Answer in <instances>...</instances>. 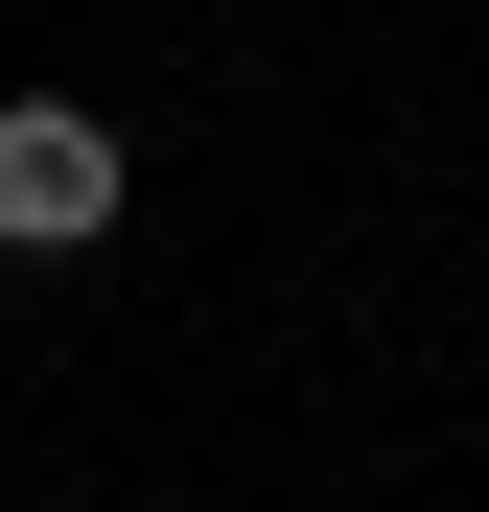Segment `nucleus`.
I'll use <instances>...</instances> for the list:
<instances>
[{
    "label": "nucleus",
    "instance_id": "obj_1",
    "mask_svg": "<svg viewBox=\"0 0 489 512\" xmlns=\"http://www.w3.org/2000/svg\"><path fill=\"white\" fill-rule=\"evenodd\" d=\"M117 233V117L94 94H0V256H94Z\"/></svg>",
    "mask_w": 489,
    "mask_h": 512
}]
</instances>
